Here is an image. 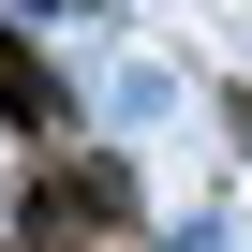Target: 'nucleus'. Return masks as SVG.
Instances as JSON below:
<instances>
[{
    "label": "nucleus",
    "instance_id": "nucleus-1",
    "mask_svg": "<svg viewBox=\"0 0 252 252\" xmlns=\"http://www.w3.org/2000/svg\"><path fill=\"white\" fill-rule=\"evenodd\" d=\"M0 119H15V134H60V74H45L15 30H0Z\"/></svg>",
    "mask_w": 252,
    "mask_h": 252
}]
</instances>
